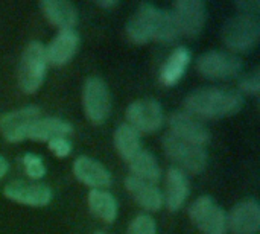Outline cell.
I'll list each match as a JSON object with an SVG mask.
<instances>
[{
    "instance_id": "cell-1",
    "label": "cell",
    "mask_w": 260,
    "mask_h": 234,
    "mask_svg": "<svg viewBox=\"0 0 260 234\" xmlns=\"http://www.w3.org/2000/svg\"><path fill=\"white\" fill-rule=\"evenodd\" d=\"M244 107L241 93L230 88L209 87L192 91L184 99L186 113L203 119H222L239 113Z\"/></svg>"
},
{
    "instance_id": "cell-2",
    "label": "cell",
    "mask_w": 260,
    "mask_h": 234,
    "mask_svg": "<svg viewBox=\"0 0 260 234\" xmlns=\"http://www.w3.org/2000/svg\"><path fill=\"white\" fill-rule=\"evenodd\" d=\"M47 70V61L44 53V46L40 41H30L20 59L18 65V87L26 94H34L38 91L41 84L44 82Z\"/></svg>"
},
{
    "instance_id": "cell-3",
    "label": "cell",
    "mask_w": 260,
    "mask_h": 234,
    "mask_svg": "<svg viewBox=\"0 0 260 234\" xmlns=\"http://www.w3.org/2000/svg\"><path fill=\"white\" fill-rule=\"evenodd\" d=\"M260 38V21L256 15L239 14L230 18L222 27V41L233 52L253 50Z\"/></svg>"
},
{
    "instance_id": "cell-4",
    "label": "cell",
    "mask_w": 260,
    "mask_h": 234,
    "mask_svg": "<svg viewBox=\"0 0 260 234\" xmlns=\"http://www.w3.org/2000/svg\"><path fill=\"white\" fill-rule=\"evenodd\" d=\"M161 143L165 154L184 171H189L192 174H201L207 168L209 157L204 146L184 142L171 132L163 137Z\"/></svg>"
},
{
    "instance_id": "cell-5",
    "label": "cell",
    "mask_w": 260,
    "mask_h": 234,
    "mask_svg": "<svg viewBox=\"0 0 260 234\" xmlns=\"http://www.w3.org/2000/svg\"><path fill=\"white\" fill-rule=\"evenodd\" d=\"M82 104L85 116L93 125H102L107 122L111 113V94L101 78L91 76L85 81L82 88Z\"/></svg>"
},
{
    "instance_id": "cell-6",
    "label": "cell",
    "mask_w": 260,
    "mask_h": 234,
    "mask_svg": "<svg viewBox=\"0 0 260 234\" xmlns=\"http://www.w3.org/2000/svg\"><path fill=\"white\" fill-rule=\"evenodd\" d=\"M189 216L203 234L227 233V215L210 196L195 199L189 207Z\"/></svg>"
},
{
    "instance_id": "cell-7",
    "label": "cell",
    "mask_w": 260,
    "mask_h": 234,
    "mask_svg": "<svg viewBox=\"0 0 260 234\" xmlns=\"http://www.w3.org/2000/svg\"><path fill=\"white\" fill-rule=\"evenodd\" d=\"M163 9L152 3H140L126 24V37L134 44H145L155 40Z\"/></svg>"
},
{
    "instance_id": "cell-8",
    "label": "cell",
    "mask_w": 260,
    "mask_h": 234,
    "mask_svg": "<svg viewBox=\"0 0 260 234\" xmlns=\"http://www.w3.org/2000/svg\"><path fill=\"white\" fill-rule=\"evenodd\" d=\"M198 72L209 79H232L241 75L242 59L229 52L212 50L203 53L197 61Z\"/></svg>"
},
{
    "instance_id": "cell-9",
    "label": "cell",
    "mask_w": 260,
    "mask_h": 234,
    "mask_svg": "<svg viewBox=\"0 0 260 234\" xmlns=\"http://www.w3.org/2000/svg\"><path fill=\"white\" fill-rule=\"evenodd\" d=\"M126 120L139 134H152L161 129L165 114L160 102L154 99H139L126 108Z\"/></svg>"
},
{
    "instance_id": "cell-10",
    "label": "cell",
    "mask_w": 260,
    "mask_h": 234,
    "mask_svg": "<svg viewBox=\"0 0 260 234\" xmlns=\"http://www.w3.org/2000/svg\"><path fill=\"white\" fill-rule=\"evenodd\" d=\"M180 34L195 38L204 29L207 20V8L201 0H178L172 9Z\"/></svg>"
},
{
    "instance_id": "cell-11",
    "label": "cell",
    "mask_w": 260,
    "mask_h": 234,
    "mask_svg": "<svg viewBox=\"0 0 260 234\" xmlns=\"http://www.w3.org/2000/svg\"><path fill=\"white\" fill-rule=\"evenodd\" d=\"M38 119H41V111L38 107H23L0 117V132L11 143L21 142L26 139L27 129Z\"/></svg>"
},
{
    "instance_id": "cell-12",
    "label": "cell",
    "mask_w": 260,
    "mask_h": 234,
    "mask_svg": "<svg viewBox=\"0 0 260 234\" xmlns=\"http://www.w3.org/2000/svg\"><path fill=\"white\" fill-rule=\"evenodd\" d=\"M169 126H171V134L198 146H204L210 139V132L207 126L198 117L186 111L172 113L169 117Z\"/></svg>"
},
{
    "instance_id": "cell-13",
    "label": "cell",
    "mask_w": 260,
    "mask_h": 234,
    "mask_svg": "<svg viewBox=\"0 0 260 234\" xmlns=\"http://www.w3.org/2000/svg\"><path fill=\"white\" fill-rule=\"evenodd\" d=\"M3 195L5 198L14 203L30 207H43L52 201V190L47 186L38 183H27L21 180L11 181L9 184H6L3 189Z\"/></svg>"
},
{
    "instance_id": "cell-14",
    "label": "cell",
    "mask_w": 260,
    "mask_h": 234,
    "mask_svg": "<svg viewBox=\"0 0 260 234\" xmlns=\"http://www.w3.org/2000/svg\"><path fill=\"white\" fill-rule=\"evenodd\" d=\"M227 228L233 234H257L260 228V207L256 199L238 203L227 216Z\"/></svg>"
},
{
    "instance_id": "cell-15",
    "label": "cell",
    "mask_w": 260,
    "mask_h": 234,
    "mask_svg": "<svg viewBox=\"0 0 260 234\" xmlns=\"http://www.w3.org/2000/svg\"><path fill=\"white\" fill-rule=\"evenodd\" d=\"M79 49V35L72 30H61L47 47H44L46 61L53 67L66 65Z\"/></svg>"
},
{
    "instance_id": "cell-16",
    "label": "cell",
    "mask_w": 260,
    "mask_h": 234,
    "mask_svg": "<svg viewBox=\"0 0 260 234\" xmlns=\"http://www.w3.org/2000/svg\"><path fill=\"white\" fill-rule=\"evenodd\" d=\"M75 177L93 190H102L111 186V174L96 160L90 157H78L73 161Z\"/></svg>"
},
{
    "instance_id": "cell-17",
    "label": "cell",
    "mask_w": 260,
    "mask_h": 234,
    "mask_svg": "<svg viewBox=\"0 0 260 234\" xmlns=\"http://www.w3.org/2000/svg\"><path fill=\"white\" fill-rule=\"evenodd\" d=\"M126 190L131 193L134 201L149 212H158L165 204L163 192L157 187V184L139 180L133 175H128L125 180Z\"/></svg>"
},
{
    "instance_id": "cell-18",
    "label": "cell",
    "mask_w": 260,
    "mask_h": 234,
    "mask_svg": "<svg viewBox=\"0 0 260 234\" xmlns=\"http://www.w3.org/2000/svg\"><path fill=\"white\" fill-rule=\"evenodd\" d=\"M40 8L46 18L61 30H72L78 21V11L72 2L67 0H43Z\"/></svg>"
},
{
    "instance_id": "cell-19",
    "label": "cell",
    "mask_w": 260,
    "mask_h": 234,
    "mask_svg": "<svg viewBox=\"0 0 260 234\" xmlns=\"http://www.w3.org/2000/svg\"><path fill=\"white\" fill-rule=\"evenodd\" d=\"M73 132V126L58 117H41L38 119L26 134V139L35 142H50L58 137H67Z\"/></svg>"
},
{
    "instance_id": "cell-20",
    "label": "cell",
    "mask_w": 260,
    "mask_h": 234,
    "mask_svg": "<svg viewBox=\"0 0 260 234\" xmlns=\"http://www.w3.org/2000/svg\"><path fill=\"white\" fill-rule=\"evenodd\" d=\"M189 180L178 168H171L166 174V206L171 212L180 210L189 196Z\"/></svg>"
},
{
    "instance_id": "cell-21",
    "label": "cell",
    "mask_w": 260,
    "mask_h": 234,
    "mask_svg": "<svg viewBox=\"0 0 260 234\" xmlns=\"http://www.w3.org/2000/svg\"><path fill=\"white\" fill-rule=\"evenodd\" d=\"M190 52L186 47H178L175 49L168 59L165 61V64L161 65L160 70V82L165 87H172L175 85L184 75L186 69L190 64Z\"/></svg>"
},
{
    "instance_id": "cell-22",
    "label": "cell",
    "mask_w": 260,
    "mask_h": 234,
    "mask_svg": "<svg viewBox=\"0 0 260 234\" xmlns=\"http://www.w3.org/2000/svg\"><path fill=\"white\" fill-rule=\"evenodd\" d=\"M128 164L131 168V175L139 180L157 184L161 178L160 164H158L157 158L148 151L142 149Z\"/></svg>"
},
{
    "instance_id": "cell-23",
    "label": "cell",
    "mask_w": 260,
    "mask_h": 234,
    "mask_svg": "<svg viewBox=\"0 0 260 234\" xmlns=\"http://www.w3.org/2000/svg\"><path fill=\"white\" fill-rule=\"evenodd\" d=\"M88 207L91 213L105 224H113L117 218V201L104 190H91L88 195Z\"/></svg>"
},
{
    "instance_id": "cell-24",
    "label": "cell",
    "mask_w": 260,
    "mask_h": 234,
    "mask_svg": "<svg viewBox=\"0 0 260 234\" xmlns=\"http://www.w3.org/2000/svg\"><path fill=\"white\" fill-rule=\"evenodd\" d=\"M114 146H116L119 155L126 163H129L142 151L140 134L137 131H134L128 123H123L114 132Z\"/></svg>"
},
{
    "instance_id": "cell-25",
    "label": "cell",
    "mask_w": 260,
    "mask_h": 234,
    "mask_svg": "<svg viewBox=\"0 0 260 234\" xmlns=\"http://www.w3.org/2000/svg\"><path fill=\"white\" fill-rule=\"evenodd\" d=\"M180 29L175 20V15L172 11H163L161 12V18H160V24L157 29V35L155 40L161 41V43H172L180 37Z\"/></svg>"
},
{
    "instance_id": "cell-26",
    "label": "cell",
    "mask_w": 260,
    "mask_h": 234,
    "mask_svg": "<svg viewBox=\"0 0 260 234\" xmlns=\"http://www.w3.org/2000/svg\"><path fill=\"white\" fill-rule=\"evenodd\" d=\"M23 168L26 171V175L32 180H40L46 174L43 160L35 154H26L23 157Z\"/></svg>"
},
{
    "instance_id": "cell-27",
    "label": "cell",
    "mask_w": 260,
    "mask_h": 234,
    "mask_svg": "<svg viewBox=\"0 0 260 234\" xmlns=\"http://www.w3.org/2000/svg\"><path fill=\"white\" fill-rule=\"evenodd\" d=\"M128 234H157V225L148 215H139L129 224Z\"/></svg>"
},
{
    "instance_id": "cell-28",
    "label": "cell",
    "mask_w": 260,
    "mask_h": 234,
    "mask_svg": "<svg viewBox=\"0 0 260 234\" xmlns=\"http://www.w3.org/2000/svg\"><path fill=\"white\" fill-rule=\"evenodd\" d=\"M239 88L248 94L257 96L260 90V73L259 70L256 69L254 72L248 73L247 76H244L239 82Z\"/></svg>"
},
{
    "instance_id": "cell-29",
    "label": "cell",
    "mask_w": 260,
    "mask_h": 234,
    "mask_svg": "<svg viewBox=\"0 0 260 234\" xmlns=\"http://www.w3.org/2000/svg\"><path fill=\"white\" fill-rule=\"evenodd\" d=\"M49 149L58 158H64L72 152V143L66 137H58V139H53L49 142Z\"/></svg>"
},
{
    "instance_id": "cell-30",
    "label": "cell",
    "mask_w": 260,
    "mask_h": 234,
    "mask_svg": "<svg viewBox=\"0 0 260 234\" xmlns=\"http://www.w3.org/2000/svg\"><path fill=\"white\" fill-rule=\"evenodd\" d=\"M236 8H239L244 14H250V15H256L257 11L260 9V2L257 0H242V2H236Z\"/></svg>"
},
{
    "instance_id": "cell-31",
    "label": "cell",
    "mask_w": 260,
    "mask_h": 234,
    "mask_svg": "<svg viewBox=\"0 0 260 234\" xmlns=\"http://www.w3.org/2000/svg\"><path fill=\"white\" fill-rule=\"evenodd\" d=\"M96 5L98 6H101V8H116L117 5H119V2L117 0H99V2H96Z\"/></svg>"
},
{
    "instance_id": "cell-32",
    "label": "cell",
    "mask_w": 260,
    "mask_h": 234,
    "mask_svg": "<svg viewBox=\"0 0 260 234\" xmlns=\"http://www.w3.org/2000/svg\"><path fill=\"white\" fill-rule=\"evenodd\" d=\"M8 168H9V166H8V161H6V160H5V158L0 155V180H2V178L6 175V172H8Z\"/></svg>"
},
{
    "instance_id": "cell-33",
    "label": "cell",
    "mask_w": 260,
    "mask_h": 234,
    "mask_svg": "<svg viewBox=\"0 0 260 234\" xmlns=\"http://www.w3.org/2000/svg\"><path fill=\"white\" fill-rule=\"evenodd\" d=\"M94 234H107V233H104V231H98V233H94Z\"/></svg>"
}]
</instances>
